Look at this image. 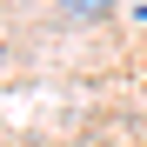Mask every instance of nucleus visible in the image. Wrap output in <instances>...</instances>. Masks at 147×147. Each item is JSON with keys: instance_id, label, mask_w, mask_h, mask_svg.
I'll list each match as a JSON object with an SVG mask.
<instances>
[{"instance_id": "1", "label": "nucleus", "mask_w": 147, "mask_h": 147, "mask_svg": "<svg viewBox=\"0 0 147 147\" xmlns=\"http://www.w3.org/2000/svg\"><path fill=\"white\" fill-rule=\"evenodd\" d=\"M60 7H74V13H107V0H60Z\"/></svg>"}]
</instances>
